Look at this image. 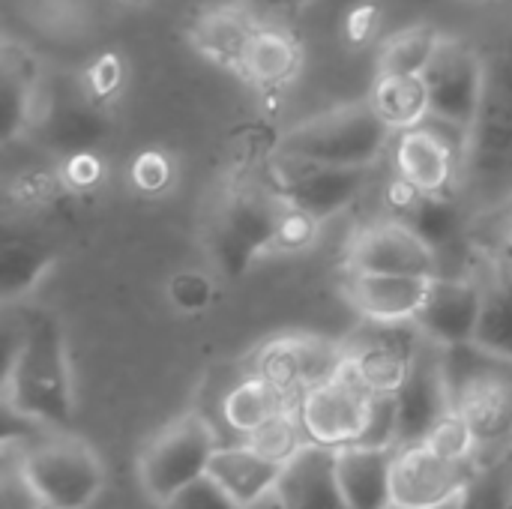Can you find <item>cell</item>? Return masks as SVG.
I'll use <instances>...</instances> for the list:
<instances>
[{
	"label": "cell",
	"instance_id": "obj_32",
	"mask_svg": "<svg viewBox=\"0 0 512 509\" xmlns=\"http://www.w3.org/2000/svg\"><path fill=\"white\" fill-rule=\"evenodd\" d=\"M429 447H435L441 456L453 459V462H477L480 459V444L468 426V420L453 408L426 438Z\"/></svg>",
	"mask_w": 512,
	"mask_h": 509
},
{
	"label": "cell",
	"instance_id": "obj_5",
	"mask_svg": "<svg viewBox=\"0 0 512 509\" xmlns=\"http://www.w3.org/2000/svg\"><path fill=\"white\" fill-rule=\"evenodd\" d=\"M216 426L198 414H180L165 423L138 456V480L150 501L168 507L186 486L201 480L219 450Z\"/></svg>",
	"mask_w": 512,
	"mask_h": 509
},
{
	"label": "cell",
	"instance_id": "obj_36",
	"mask_svg": "<svg viewBox=\"0 0 512 509\" xmlns=\"http://www.w3.org/2000/svg\"><path fill=\"white\" fill-rule=\"evenodd\" d=\"M399 444V411L396 396H375L369 426L360 438V447H396Z\"/></svg>",
	"mask_w": 512,
	"mask_h": 509
},
{
	"label": "cell",
	"instance_id": "obj_10",
	"mask_svg": "<svg viewBox=\"0 0 512 509\" xmlns=\"http://www.w3.org/2000/svg\"><path fill=\"white\" fill-rule=\"evenodd\" d=\"M372 171L375 168L312 165L276 153V180L270 189L327 225L366 195V189L372 186Z\"/></svg>",
	"mask_w": 512,
	"mask_h": 509
},
{
	"label": "cell",
	"instance_id": "obj_8",
	"mask_svg": "<svg viewBox=\"0 0 512 509\" xmlns=\"http://www.w3.org/2000/svg\"><path fill=\"white\" fill-rule=\"evenodd\" d=\"M426 336L417 321H363L342 342L354 375L375 396H396L411 375V366Z\"/></svg>",
	"mask_w": 512,
	"mask_h": 509
},
{
	"label": "cell",
	"instance_id": "obj_37",
	"mask_svg": "<svg viewBox=\"0 0 512 509\" xmlns=\"http://www.w3.org/2000/svg\"><path fill=\"white\" fill-rule=\"evenodd\" d=\"M165 509H246L240 507L219 483H213L207 474L201 480H195L192 486H186Z\"/></svg>",
	"mask_w": 512,
	"mask_h": 509
},
{
	"label": "cell",
	"instance_id": "obj_18",
	"mask_svg": "<svg viewBox=\"0 0 512 509\" xmlns=\"http://www.w3.org/2000/svg\"><path fill=\"white\" fill-rule=\"evenodd\" d=\"M273 501L276 509H351L336 480V450L309 444L285 465Z\"/></svg>",
	"mask_w": 512,
	"mask_h": 509
},
{
	"label": "cell",
	"instance_id": "obj_29",
	"mask_svg": "<svg viewBox=\"0 0 512 509\" xmlns=\"http://www.w3.org/2000/svg\"><path fill=\"white\" fill-rule=\"evenodd\" d=\"M474 345L512 363V291L495 276V270L492 279H486V303Z\"/></svg>",
	"mask_w": 512,
	"mask_h": 509
},
{
	"label": "cell",
	"instance_id": "obj_28",
	"mask_svg": "<svg viewBox=\"0 0 512 509\" xmlns=\"http://www.w3.org/2000/svg\"><path fill=\"white\" fill-rule=\"evenodd\" d=\"M456 509H512V447L477 459Z\"/></svg>",
	"mask_w": 512,
	"mask_h": 509
},
{
	"label": "cell",
	"instance_id": "obj_4",
	"mask_svg": "<svg viewBox=\"0 0 512 509\" xmlns=\"http://www.w3.org/2000/svg\"><path fill=\"white\" fill-rule=\"evenodd\" d=\"M18 459V471L33 495L54 509H87L105 486V468L96 450L75 435H48L39 441H6Z\"/></svg>",
	"mask_w": 512,
	"mask_h": 509
},
{
	"label": "cell",
	"instance_id": "obj_20",
	"mask_svg": "<svg viewBox=\"0 0 512 509\" xmlns=\"http://www.w3.org/2000/svg\"><path fill=\"white\" fill-rule=\"evenodd\" d=\"M282 471H285L282 465L270 462L249 441L240 438L237 444H222L213 453L207 477L219 483L240 507L252 509L276 495Z\"/></svg>",
	"mask_w": 512,
	"mask_h": 509
},
{
	"label": "cell",
	"instance_id": "obj_40",
	"mask_svg": "<svg viewBox=\"0 0 512 509\" xmlns=\"http://www.w3.org/2000/svg\"><path fill=\"white\" fill-rule=\"evenodd\" d=\"M375 27H378V9L372 6V3H360V6H354L351 12H348V18H345V36L357 45H363L372 33H375Z\"/></svg>",
	"mask_w": 512,
	"mask_h": 509
},
{
	"label": "cell",
	"instance_id": "obj_31",
	"mask_svg": "<svg viewBox=\"0 0 512 509\" xmlns=\"http://www.w3.org/2000/svg\"><path fill=\"white\" fill-rule=\"evenodd\" d=\"M282 198V195H279ZM321 222L312 219L306 210L294 207L291 201H279V216H276V231H273V252L276 255H294L309 249L318 240Z\"/></svg>",
	"mask_w": 512,
	"mask_h": 509
},
{
	"label": "cell",
	"instance_id": "obj_30",
	"mask_svg": "<svg viewBox=\"0 0 512 509\" xmlns=\"http://www.w3.org/2000/svg\"><path fill=\"white\" fill-rule=\"evenodd\" d=\"M243 441H249L261 456H267L270 462H276L282 468L291 465L312 444L309 435H306V429H303V420L297 414V405L288 408V411H282L279 417H273L270 423H264L261 429H255Z\"/></svg>",
	"mask_w": 512,
	"mask_h": 509
},
{
	"label": "cell",
	"instance_id": "obj_33",
	"mask_svg": "<svg viewBox=\"0 0 512 509\" xmlns=\"http://www.w3.org/2000/svg\"><path fill=\"white\" fill-rule=\"evenodd\" d=\"M165 291H168L171 306L180 309V312H186V315L204 312L213 303V297H216L213 279L207 273H201V270H177L168 279Z\"/></svg>",
	"mask_w": 512,
	"mask_h": 509
},
{
	"label": "cell",
	"instance_id": "obj_22",
	"mask_svg": "<svg viewBox=\"0 0 512 509\" xmlns=\"http://www.w3.org/2000/svg\"><path fill=\"white\" fill-rule=\"evenodd\" d=\"M474 156L512 159V60H489V78L474 126Z\"/></svg>",
	"mask_w": 512,
	"mask_h": 509
},
{
	"label": "cell",
	"instance_id": "obj_25",
	"mask_svg": "<svg viewBox=\"0 0 512 509\" xmlns=\"http://www.w3.org/2000/svg\"><path fill=\"white\" fill-rule=\"evenodd\" d=\"M369 105L393 132L423 126L432 117V99L423 75H375Z\"/></svg>",
	"mask_w": 512,
	"mask_h": 509
},
{
	"label": "cell",
	"instance_id": "obj_34",
	"mask_svg": "<svg viewBox=\"0 0 512 509\" xmlns=\"http://www.w3.org/2000/svg\"><path fill=\"white\" fill-rule=\"evenodd\" d=\"M129 177L141 195H162L174 183V162L165 150H141L129 168Z\"/></svg>",
	"mask_w": 512,
	"mask_h": 509
},
{
	"label": "cell",
	"instance_id": "obj_13",
	"mask_svg": "<svg viewBox=\"0 0 512 509\" xmlns=\"http://www.w3.org/2000/svg\"><path fill=\"white\" fill-rule=\"evenodd\" d=\"M477 462H453L435 447L408 444L393 453V504L435 509L459 501Z\"/></svg>",
	"mask_w": 512,
	"mask_h": 509
},
{
	"label": "cell",
	"instance_id": "obj_38",
	"mask_svg": "<svg viewBox=\"0 0 512 509\" xmlns=\"http://www.w3.org/2000/svg\"><path fill=\"white\" fill-rule=\"evenodd\" d=\"M102 177H105V165L90 147L72 150L63 162V180L69 192H90L93 186L102 183Z\"/></svg>",
	"mask_w": 512,
	"mask_h": 509
},
{
	"label": "cell",
	"instance_id": "obj_27",
	"mask_svg": "<svg viewBox=\"0 0 512 509\" xmlns=\"http://www.w3.org/2000/svg\"><path fill=\"white\" fill-rule=\"evenodd\" d=\"M441 36L444 33H438L432 24H411L390 33L378 48V75H423Z\"/></svg>",
	"mask_w": 512,
	"mask_h": 509
},
{
	"label": "cell",
	"instance_id": "obj_39",
	"mask_svg": "<svg viewBox=\"0 0 512 509\" xmlns=\"http://www.w3.org/2000/svg\"><path fill=\"white\" fill-rule=\"evenodd\" d=\"M492 261H495V276L512 291V204L501 213L492 231Z\"/></svg>",
	"mask_w": 512,
	"mask_h": 509
},
{
	"label": "cell",
	"instance_id": "obj_42",
	"mask_svg": "<svg viewBox=\"0 0 512 509\" xmlns=\"http://www.w3.org/2000/svg\"><path fill=\"white\" fill-rule=\"evenodd\" d=\"M387 509H411V507H399V504H390ZM435 509H456V501H453V504H444V507H435Z\"/></svg>",
	"mask_w": 512,
	"mask_h": 509
},
{
	"label": "cell",
	"instance_id": "obj_21",
	"mask_svg": "<svg viewBox=\"0 0 512 509\" xmlns=\"http://www.w3.org/2000/svg\"><path fill=\"white\" fill-rule=\"evenodd\" d=\"M396 447H342L336 450V480L351 509H387L393 504Z\"/></svg>",
	"mask_w": 512,
	"mask_h": 509
},
{
	"label": "cell",
	"instance_id": "obj_24",
	"mask_svg": "<svg viewBox=\"0 0 512 509\" xmlns=\"http://www.w3.org/2000/svg\"><path fill=\"white\" fill-rule=\"evenodd\" d=\"M294 405L297 402L285 390H279L267 378L249 372L222 396V420L234 435L249 438L255 429H261L264 423H270L273 417H279L282 411H288Z\"/></svg>",
	"mask_w": 512,
	"mask_h": 509
},
{
	"label": "cell",
	"instance_id": "obj_23",
	"mask_svg": "<svg viewBox=\"0 0 512 509\" xmlns=\"http://www.w3.org/2000/svg\"><path fill=\"white\" fill-rule=\"evenodd\" d=\"M300 60H303L300 42L294 39V33L288 27L258 24L255 36L249 42V51L243 57L240 78L249 81L261 93L282 90L300 72Z\"/></svg>",
	"mask_w": 512,
	"mask_h": 509
},
{
	"label": "cell",
	"instance_id": "obj_1",
	"mask_svg": "<svg viewBox=\"0 0 512 509\" xmlns=\"http://www.w3.org/2000/svg\"><path fill=\"white\" fill-rule=\"evenodd\" d=\"M3 402L18 420L54 432L69 429L75 414L72 366L63 330L51 312H30L21 321L18 339L9 342Z\"/></svg>",
	"mask_w": 512,
	"mask_h": 509
},
{
	"label": "cell",
	"instance_id": "obj_35",
	"mask_svg": "<svg viewBox=\"0 0 512 509\" xmlns=\"http://www.w3.org/2000/svg\"><path fill=\"white\" fill-rule=\"evenodd\" d=\"M120 87H123V60L111 51L99 54L84 75V96L93 105H99V102L114 99L120 93Z\"/></svg>",
	"mask_w": 512,
	"mask_h": 509
},
{
	"label": "cell",
	"instance_id": "obj_3",
	"mask_svg": "<svg viewBox=\"0 0 512 509\" xmlns=\"http://www.w3.org/2000/svg\"><path fill=\"white\" fill-rule=\"evenodd\" d=\"M393 135L396 132L375 114L369 99H363L327 108L291 126L276 141V153L312 165L375 168L390 156Z\"/></svg>",
	"mask_w": 512,
	"mask_h": 509
},
{
	"label": "cell",
	"instance_id": "obj_16",
	"mask_svg": "<svg viewBox=\"0 0 512 509\" xmlns=\"http://www.w3.org/2000/svg\"><path fill=\"white\" fill-rule=\"evenodd\" d=\"M459 150L432 126H414L393 135L390 144V165L393 174L408 180L426 195H453L459 177Z\"/></svg>",
	"mask_w": 512,
	"mask_h": 509
},
{
	"label": "cell",
	"instance_id": "obj_14",
	"mask_svg": "<svg viewBox=\"0 0 512 509\" xmlns=\"http://www.w3.org/2000/svg\"><path fill=\"white\" fill-rule=\"evenodd\" d=\"M396 411H399V444H423L432 429L453 411L447 375H444V348L432 339L423 342L408 381L396 393Z\"/></svg>",
	"mask_w": 512,
	"mask_h": 509
},
{
	"label": "cell",
	"instance_id": "obj_6",
	"mask_svg": "<svg viewBox=\"0 0 512 509\" xmlns=\"http://www.w3.org/2000/svg\"><path fill=\"white\" fill-rule=\"evenodd\" d=\"M279 201V192L249 186L234 189L222 201L210 231V258L222 276L237 279L258 258L273 255Z\"/></svg>",
	"mask_w": 512,
	"mask_h": 509
},
{
	"label": "cell",
	"instance_id": "obj_7",
	"mask_svg": "<svg viewBox=\"0 0 512 509\" xmlns=\"http://www.w3.org/2000/svg\"><path fill=\"white\" fill-rule=\"evenodd\" d=\"M423 78L432 99V117H441L474 135L489 78V57L468 39L441 36Z\"/></svg>",
	"mask_w": 512,
	"mask_h": 509
},
{
	"label": "cell",
	"instance_id": "obj_26",
	"mask_svg": "<svg viewBox=\"0 0 512 509\" xmlns=\"http://www.w3.org/2000/svg\"><path fill=\"white\" fill-rule=\"evenodd\" d=\"M51 270V249L36 237H9L0 252L3 303L21 300Z\"/></svg>",
	"mask_w": 512,
	"mask_h": 509
},
{
	"label": "cell",
	"instance_id": "obj_9",
	"mask_svg": "<svg viewBox=\"0 0 512 509\" xmlns=\"http://www.w3.org/2000/svg\"><path fill=\"white\" fill-rule=\"evenodd\" d=\"M372 399L375 393L366 390V384L354 375V369L345 360L336 378L300 396L297 414L312 444L327 447V450H342V447L360 444L369 426Z\"/></svg>",
	"mask_w": 512,
	"mask_h": 509
},
{
	"label": "cell",
	"instance_id": "obj_12",
	"mask_svg": "<svg viewBox=\"0 0 512 509\" xmlns=\"http://www.w3.org/2000/svg\"><path fill=\"white\" fill-rule=\"evenodd\" d=\"M342 366V342L321 336H276L264 342L252 357V372L285 390L294 402H300L306 390L336 378Z\"/></svg>",
	"mask_w": 512,
	"mask_h": 509
},
{
	"label": "cell",
	"instance_id": "obj_19",
	"mask_svg": "<svg viewBox=\"0 0 512 509\" xmlns=\"http://www.w3.org/2000/svg\"><path fill=\"white\" fill-rule=\"evenodd\" d=\"M258 30V21L252 12L240 3H216L204 9L192 27H189V42L192 48L207 57L210 63L240 75L243 57L249 51V42Z\"/></svg>",
	"mask_w": 512,
	"mask_h": 509
},
{
	"label": "cell",
	"instance_id": "obj_2",
	"mask_svg": "<svg viewBox=\"0 0 512 509\" xmlns=\"http://www.w3.org/2000/svg\"><path fill=\"white\" fill-rule=\"evenodd\" d=\"M444 375L453 408L468 420L480 456L512 447V363L474 342L444 348Z\"/></svg>",
	"mask_w": 512,
	"mask_h": 509
},
{
	"label": "cell",
	"instance_id": "obj_11",
	"mask_svg": "<svg viewBox=\"0 0 512 509\" xmlns=\"http://www.w3.org/2000/svg\"><path fill=\"white\" fill-rule=\"evenodd\" d=\"M345 270L351 273H414V276H441L438 249L420 237L408 222L384 216L360 228L345 255Z\"/></svg>",
	"mask_w": 512,
	"mask_h": 509
},
{
	"label": "cell",
	"instance_id": "obj_43",
	"mask_svg": "<svg viewBox=\"0 0 512 509\" xmlns=\"http://www.w3.org/2000/svg\"><path fill=\"white\" fill-rule=\"evenodd\" d=\"M39 509H54V507H48V504H42V507H39Z\"/></svg>",
	"mask_w": 512,
	"mask_h": 509
},
{
	"label": "cell",
	"instance_id": "obj_41",
	"mask_svg": "<svg viewBox=\"0 0 512 509\" xmlns=\"http://www.w3.org/2000/svg\"><path fill=\"white\" fill-rule=\"evenodd\" d=\"M117 3H123V6H147L150 0H117Z\"/></svg>",
	"mask_w": 512,
	"mask_h": 509
},
{
	"label": "cell",
	"instance_id": "obj_17",
	"mask_svg": "<svg viewBox=\"0 0 512 509\" xmlns=\"http://www.w3.org/2000/svg\"><path fill=\"white\" fill-rule=\"evenodd\" d=\"M435 276L414 273H351L345 297L363 321H417Z\"/></svg>",
	"mask_w": 512,
	"mask_h": 509
},
{
	"label": "cell",
	"instance_id": "obj_15",
	"mask_svg": "<svg viewBox=\"0 0 512 509\" xmlns=\"http://www.w3.org/2000/svg\"><path fill=\"white\" fill-rule=\"evenodd\" d=\"M486 303V279H477L471 273H441L435 276V285L429 291L426 306L417 315V327L426 339H432L441 348L474 342L480 315Z\"/></svg>",
	"mask_w": 512,
	"mask_h": 509
}]
</instances>
